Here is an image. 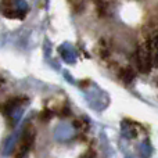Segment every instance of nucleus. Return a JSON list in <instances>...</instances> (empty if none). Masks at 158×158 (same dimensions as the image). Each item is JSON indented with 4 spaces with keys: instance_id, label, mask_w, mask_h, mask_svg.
<instances>
[{
    "instance_id": "nucleus-1",
    "label": "nucleus",
    "mask_w": 158,
    "mask_h": 158,
    "mask_svg": "<svg viewBox=\"0 0 158 158\" xmlns=\"http://www.w3.org/2000/svg\"><path fill=\"white\" fill-rule=\"evenodd\" d=\"M136 64L137 68L143 74H148L154 65L153 61V53H151L150 40L142 43L136 50Z\"/></svg>"
},
{
    "instance_id": "nucleus-2",
    "label": "nucleus",
    "mask_w": 158,
    "mask_h": 158,
    "mask_svg": "<svg viewBox=\"0 0 158 158\" xmlns=\"http://www.w3.org/2000/svg\"><path fill=\"white\" fill-rule=\"evenodd\" d=\"M28 11H29V6H28L27 0H10L8 10H3V14L7 18L24 19V17L28 14Z\"/></svg>"
},
{
    "instance_id": "nucleus-3",
    "label": "nucleus",
    "mask_w": 158,
    "mask_h": 158,
    "mask_svg": "<svg viewBox=\"0 0 158 158\" xmlns=\"http://www.w3.org/2000/svg\"><path fill=\"white\" fill-rule=\"evenodd\" d=\"M150 46H151V53H153L154 65L158 67V33L150 39Z\"/></svg>"
},
{
    "instance_id": "nucleus-4",
    "label": "nucleus",
    "mask_w": 158,
    "mask_h": 158,
    "mask_svg": "<svg viewBox=\"0 0 158 158\" xmlns=\"http://www.w3.org/2000/svg\"><path fill=\"white\" fill-rule=\"evenodd\" d=\"M119 78L122 79L125 83H131L135 79V71L132 68H122L119 71Z\"/></svg>"
},
{
    "instance_id": "nucleus-5",
    "label": "nucleus",
    "mask_w": 158,
    "mask_h": 158,
    "mask_svg": "<svg viewBox=\"0 0 158 158\" xmlns=\"http://www.w3.org/2000/svg\"><path fill=\"white\" fill-rule=\"evenodd\" d=\"M103 2H104V0H97V6H98V4H101Z\"/></svg>"
}]
</instances>
